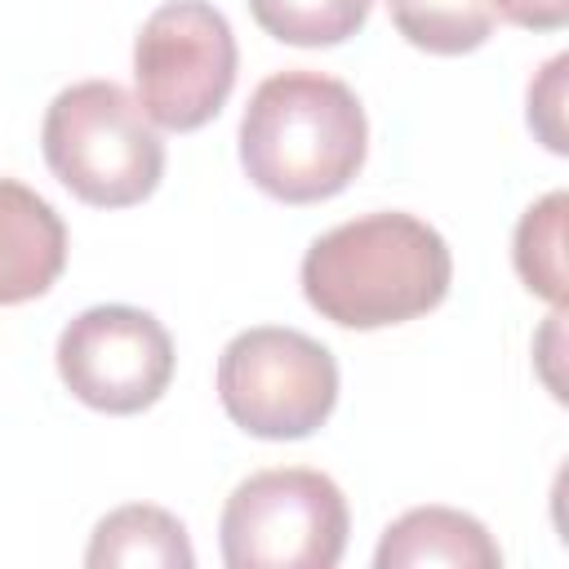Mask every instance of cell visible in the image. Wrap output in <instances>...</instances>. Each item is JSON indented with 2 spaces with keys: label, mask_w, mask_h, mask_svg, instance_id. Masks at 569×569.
<instances>
[{
  "label": "cell",
  "mask_w": 569,
  "mask_h": 569,
  "mask_svg": "<svg viewBox=\"0 0 569 569\" xmlns=\"http://www.w3.org/2000/svg\"><path fill=\"white\" fill-rule=\"evenodd\" d=\"M369 9L373 0H249V13L267 36L302 49L351 40Z\"/></svg>",
  "instance_id": "12"
},
{
  "label": "cell",
  "mask_w": 569,
  "mask_h": 569,
  "mask_svg": "<svg viewBox=\"0 0 569 569\" xmlns=\"http://www.w3.org/2000/svg\"><path fill=\"white\" fill-rule=\"evenodd\" d=\"M565 67H569V58H565V53H556V58L542 67V76L529 84V124H533V133H538L551 151H565V124H560Z\"/></svg>",
  "instance_id": "14"
},
{
  "label": "cell",
  "mask_w": 569,
  "mask_h": 569,
  "mask_svg": "<svg viewBox=\"0 0 569 569\" xmlns=\"http://www.w3.org/2000/svg\"><path fill=\"white\" fill-rule=\"evenodd\" d=\"M396 31L427 53H471L493 31L489 0H387Z\"/></svg>",
  "instance_id": "11"
},
{
  "label": "cell",
  "mask_w": 569,
  "mask_h": 569,
  "mask_svg": "<svg viewBox=\"0 0 569 569\" xmlns=\"http://www.w3.org/2000/svg\"><path fill=\"white\" fill-rule=\"evenodd\" d=\"M53 178L98 209H129L160 187L164 142L142 102L116 80H80L62 89L40 129Z\"/></svg>",
  "instance_id": "3"
},
{
  "label": "cell",
  "mask_w": 569,
  "mask_h": 569,
  "mask_svg": "<svg viewBox=\"0 0 569 569\" xmlns=\"http://www.w3.org/2000/svg\"><path fill=\"white\" fill-rule=\"evenodd\" d=\"M84 565L93 569H138V565H156V569H191L196 551L191 538L182 529L178 516H169L164 507H147V502H129L116 507L111 516L98 520Z\"/></svg>",
  "instance_id": "10"
},
{
  "label": "cell",
  "mask_w": 569,
  "mask_h": 569,
  "mask_svg": "<svg viewBox=\"0 0 569 569\" xmlns=\"http://www.w3.org/2000/svg\"><path fill=\"white\" fill-rule=\"evenodd\" d=\"M218 400L249 436L302 440L338 405V360L298 329L258 325L222 347Z\"/></svg>",
  "instance_id": "5"
},
{
  "label": "cell",
  "mask_w": 569,
  "mask_h": 569,
  "mask_svg": "<svg viewBox=\"0 0 569 569\" xmlns=\"http://www.w3.org/2000/svg\"><path fill=\"white\" fill-rule=\"evenodd\" d=\"M489 4L525 31H560L569 22V0H489Z\"/></svg>",
  "instance_id": "15"
},
{
  "label": "cell",
  "mask_w": 569,
  "mask_h": 569,
  "mask_svg": "<svg viewBox=\"0 0 569 569\" xmlns=\"http://www.w3.org/2000/svg\"><path fill=\"white\" fill-rule=\"evenodd\" d=\"M369 120L351 84L293 67L267 76L240 120V164L249 182L284 204L338 196L365 164Z\"/></svg>",
  "instance_id": "2"
},
{
  "label": "cell",
  "mask_w": 569,
  "mask_h": 569,
  "mask_svg": "<svg viewBox=\"0 0 569 569\" xmlns=\"http://www.w3.org/2000/svg\"><path fill=\"white\" fill-rule=\"evenodd\" d=\"M67 267V227L44 196L0 178V307L31 302Z\"/></svg>",
  "instance_id": "8"
},
{
  "label": "cell",
  "mask_w": 569,
  "mask_h": 569,
  "mask_svg": "<svg viewBox=\"0 0 569 569\" xmlns=\"http://www.w3.org/2000/svg\"><path fill=\"white\" fill-rule=\"evenodd\" d=\"M449 244L413 213H360L311 240L302 258L307 302L342 329H387L445 302Z\"/></svg>",
  "instance_id": "1"
},
{
  "label": "cell",
  "mask_w": 569,
  "mask_h": 569,
  "mask_svg": "<svg viewBox=\"0 0 569 569\" xmlns=\"http://www.w3.org/2000/svg\"><path fill=\"white\" fill-rule=\"evenodd\" d=\"M347 498L311 467H276L240 480L222 507V560L231 569H333L347 547Z\"/></svg>",
  "instance_id": "4"
},
{
  "label": "cell",
  "mask_w": 569,
  "mask_h": 569,
  "mask_svg": "<svg viewBox=\"0 0 569 569\" xmlns=\"http://www.w3.org/2000/svg\"><path fill=\"white\" fill-rule=\"evenodd\" d=\"M565 209L569 196L551 191L538 204H529L516 227V271L538 298L556 307L565 302Z\"/></svg>",
  "instance_id": "13"
},
{
  "label": "cell",
  "mask_w": 569,
  "mask_h": 569,
  "mask_svg": "<svg viewBox=\"0 0 569 569\" xmlns=\"http://www.w3.org/2000/svg\"><path fill=\"white\" fill-rule=\"evenodd\" d=\"M138 102L151 124L191 133L236 84V36L209 0H164L133 40Z\"/></svg>",
  "instance_id": "6"
},
{
  "label": "cell",
  "mask_w": 569,
  "mask_h": 569,
  "mask_svg": "<svg viewBox=\"0 0 569 569\" xmlns=\"http://www.w3.org/2000/svg\"><path fill=\"white\" fill-rule=\"evenodd\" d=\"M373 565L378 569H422V565L498 569L502 551L476 516L453 507H413L382 529Z\"/></svg>",
  "instance_id": "9"
},
{
  "label": "cell",
  "mask_w": 569,
  "mask_h": 569,
  "mask_svg": "<svg viewBox=\"0 0 569 569\" xmlns=\"http://www.w3.org/2000/svg\"><path fill=\"white\" fill-rule=\"evenodd\" d=\"M58 373L89 409L138 413L173 378V338L151 311L120 302L89 307L58 338Z\"/></svg>",
  "instance_id": "7"
}]
</instances>
